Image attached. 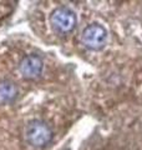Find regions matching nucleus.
Instances as JSON below:
<instances>
[{
  "mask_svg": "<svg viewBox=\"0 0 142 150\" xmlns=\"http://www.w3.org/2000/svg\"><path fill=\"white\" fill-rule=\"evenodd\" d=\"M53 130L47 123L39 119L31 120L25 128V140L34 148H45L53 140Z\"/></svg>",
  "mask_w": 142,
  "mask_h": 150,
  "instance_id": "f257e3e1",
  "label": "nucleus"
},
{
  "mask_svg": "<svg viewBox=\"0 0 142 150\" xmlns=\"http://www.w3.org/2000/svg\"><path fill=\"white\" fill-rule=\"evenodd\" d=\"M42 70H44V62L36 54L24 56L21 62L19 63V71L22 75V78L27 80L37 79L42 74Z\"/></svg>",
  "mask_w": 142,
  "mask_h": 150,
  "instance_id": "20e7f679",
  "label": "nucleus"
},
{
  "mask_svg": "<svg viewBox=\"0 0 142 150\" xmlns=\"http://www.w3.org/2000/svg\"><path fill=\"white\" fill-rule=\"evenodd\" d=\"M107 30L98 23H92L84 29L81 43L86 49L92 51L102 50L107 43Z\"/></svg>",
  "mask_w": 142,
  "mask_h": 150,
  "instance_id": "7ed1b4c3",
  "label": "nucleus"
},
{
  "mask_svg": "<svg viewBox=\"0 0 142 150\" xmlns=\"http://www.w3.org/2000/svg\"><path fill=\"white\" fill-rule=\"evenodd\" d=\"M50 24L54 31L59 34H69L77 25L76 13L67 6H59L51 13Z\"/></svg>",
  "mask_w": 142,
  "mask_h": 150,
  "instance_id": "f03ea898",
  "label": "nucleus"
},
{
  "mask_svg": "<svg viewBox=\"0 0 142 150\" xmlns=\"http://www.w3.org/2000/svg\"><path fill=\"white\" fill-rule=\"evenodd\" d=\"M19 95V89L16 84L11 80L0 81V105L11 104Z\"/></svg>",
  "mask_w": 142,
  "mask_h": 150,
  "instance_id": "39448f33",
  "label": "nucleus"
}]
</instances>
